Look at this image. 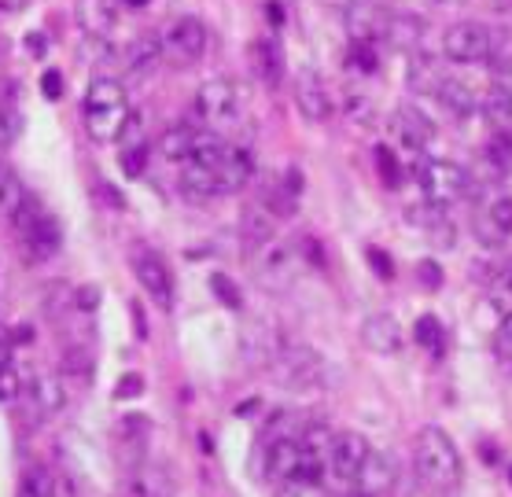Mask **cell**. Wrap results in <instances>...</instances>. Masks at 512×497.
<instances>
[{
  "label": "cell",
  "mask_w": 512,
  "mask_h": 497,
  "mask_svg": "<svg viewBox=\"0 0 512 497\" xmlns=\"http://www.w3.org/2000/svg\"><path fill=\"white\" fill-rule=\"evenodd\" d=\"M74 19L85 37L107 41L118 30V0H74Z\"/></svg>",
  "instance_id": "17"
},
{
  "label": "cell",
  "mask_w": 512,
  "mask_h": 497,
  "mask_svg": "<svg viewBox=\"0 0 512 497\" xmlns=\"http://www.w3.org/2000/svg\"><path fill=\"white\" fill-rule=\"evenodd\" d=\"M361 343L373 350V354H384V358H395L406 336H402V324L391 317V313H373L369 321L361 324Z\"/></svg>",
  "instance_id": "20"
},
{
  "label": "cell",
  "mask_w": 512,
  "mask_h": 497,
  "mask_svg": "<svg viewBox=\"0 0 512 497\" xmlns=\"http://www.w3.org/2000/svg\"><path fill=\"white\" fill-rule=\"evenodd\" d=\"M472 232L483 247H501L512 236V196L487 199L472 218Z\"/></svg>",
  "instance_id": "14"
},
{
  "label": "cell",
  "mask_w": 512,
  "mask_h": 497,
  "mask_svg": "<svg viewBox=\"0 0 512 497\" xmlns=\"http://www.w3.org/2000/svg\"><path fill=\"white\" fill-rule=\"evenodd\" d=\"M240 236H244V247H247V255H251V251H258L262 243H269L277 236V218L255 203V207H247L244 214H240Z\"/></svg>",
  "instance_id": "28"
},
{
  "label": "cell",
  "mask_w": 512,
  "mask_h": 497,
  "mask_svg": "<svg viewBox=\"0 0 512 497\" xmlns=\"http://www.w3.org/2000/svg\"><path fill=\"white\" fill-rule=\"evenodd\" d=\"M350 67L365 70V74H376V70H380L376 45H361V41H350Z\"/></svg>",
  "instance_id": "41"
},
{
  "label": "cell",
  "mask_w": 512,
  "mask_h": 497,
  "mask_svg": "<svg viewBox=\"0 0 512 497\" xmlns=\"http://www.w3.org/2000/svg\"><path fill=\"white\" fill-rule=\"evenodd\" d=\"M19 402L26 405L30 420L45 424V420H52L56 413H63V405H67V380H63V376H52V372H41V376H34L30 383H23Z\"/></svg>",
  "instance_id": "11"
},
{
  "label": "cell",
  "mask_w": 512,
  "mask_h": 497,
  "mask_svg": "<svg viewBox=\"0 0 512 497\" xmlns=\"http://www.w3.org/2000/svg\"><path fill=\"white\" fill-rule=\"evenodd\" d=\"M19 243H23V251H26V262H45V258H52L59 251L63 229H59V221L45 210V214L34 221V229L19 236Z\"/></svg>",
  "instance_id": "22"
},
{
  "label": "cell",
  "mask_w": 512,
  "mask_h": 497,
  "mask_svg": "<svg viewBox=\"0 0 512 497\" xmlns=\"http://www.w3.org/2000/svg\"><path fill=\"white\" fill-rule=\"evenodd\" d=\"M347 115L354 118L358 126H369V118H373L376 111H373V104H369V100H358V96H350V100H347Z\"/></svg>",
  "instance_id": "46"
},
{
  "label": "cell",
  "mask_w": 512,
  "mask_h": 497,
  "mask_svg": "<svg viewBox=\"0 0 512 497\" xmlns=\"http://www.w3.org/2000/svg\"><path fill=\"white\" fill-rule=\"evenodd\" d=\"M476 111H483L494 129H512V89L505 81H490V89L483 93Z\"/></svg>",
  "instance_id": "29"
},
{
  "label": "cell",
  "mask_w": 512,
  "mask_h": 497,
  "mask_svg": "<svg viewBox=\"0 0 512 497\" xmlns=\"http://www.w3.org/2000/svg\"><path fill=\"white\" fill-rule=\"evenodd\" d=\"M387 19H391V12L376 0H350L343 8V26H347L350 41H361V45L384 41Z\"/></svg>",
  "instance_id": "12"
},
{
  "label": "cell",
  "mask_w": 512,
  "mask_h": 497,
  "mask_svg": "<svg viewBox=\"0 0 512 497\" xmlns=\"http://www.w3.org/2000/svg\"><path fill=\"white\" fill-rule=\"evenodd\" d=\"M435 4H465V0H435Z\"/></svg>",
  "instance_id": "55"
},
{
  "label": "cell",
  "mask_w": 512,
  "mask_h": 497,
  "mask_svg": "<svg viewBox=\"0 0 512 497\" xmlns=\"http://www.w3.org/2000/svg\"><path fill=\"white\" fill-rule=\"evenodd\" d=\"M23 372L15 365L12 358H0V405H12L19 402V394H23Z\"/></svg>",
  "instance_id": "39"
},
{
  "label": "cell",
  "mask_w": 512,
  "mask_h": 497,
  "mask_svg": "<svg viewBox=\"0 0 512 497\" xmlns=\"http://www.w3.org/2000/svg\"><path fill=\"white\" fill-rule=\"evenodd\" d=\"M30 0H0V12L4 15H15V12H23Z\"/></svg>",
  "instance_id": "51"
},
{
  "label": "cell",
  "mask_w": 512,
  "mask_h": 497,
  "mask_svg": "<svg viewBox=\"0 0 512 497\" xmlns=\"http://www.w3.org/2000/svg\"><path fill=\"white\" fill-rule=\"evenodd\" d=\"M487 63L498 74H512V30H490V48H487Z\"/></svg>",
  "instance_id": "35"
},
{
  "label": "cell",
  "mask_w": 512,
  "mask_h": 497,
  "mask_svg": "<svg viewBox=\"0 0 512 497\" xmlns=\"http://www.w3.org/2000/svg\"><path fill=\"white\" fill-rule=\"evenodd\" d=\"M177 185H181L185 199H192V203H207V199H218V196H222L218 174L210 170L207 162H199V159L181 162V177H177Z\"/></svg>",
  "instance_id": "23"
},
{
  "label": "cell",
  "mask_w": 512,
  "mask_h": 497,
  "mask_svg": "<svg viewBox=\"0 0 512 497\" xmlns=\"http://www.w3.org/2000/svg\"><path fill=\"white\" fill-rule=\"evenodd\" d=\"M177 483L174 475L166 472L163 464H133L126 472V494L129 497H174Z\"/></svg>",
  "instance_id": "19"
},
{
  "label": "cell",
  "mask_w": 512,
  "mask_h": 497,
  "mask_svg": "<svg viewBox=\"0 0 512 497\" xmlns=\"http://www.w3.org/2000/svg\"><path fill=\"white\" fill-rule=\"evenodd\" d=\"M487 162L494 177L512 170V129H494V140L487 144Z\"/></svg>",
  "instance_id": "36"
},
{
  "label": "cell",
  "mask_w": 512,
  "mask_h": 497,
  "mask_svg": "<svg viewBox=\"0 0 512 497\" xmlns=\"http://www.w3.org/2000/svg\"><path fill=\"white\" fill-rule=\"evenodd\" d=\"M398 483V464L391 453L384 450H369L365 464H361L358 479H354V490L369 497H387Z\"/></svg>",
  "instance_id": "15"
},
{
  "label": "cell",
  "mask_w": 512,
  "mask_h": 497,
  "mask_svg": "<svg viewBox=\"0 0 512 497\" xmlns=\"http://www.w3.org/2000/svg\"><path fill=\"white\" fill-rule=\"evenodd\" d=\"M41 89H45L48 100H59V96H63V74H59V70H45V78H41Z\"/></svg>",
  "instance_id": "49"
},
{
  "label": "cell",
  "mask_w": 512,
  "mask_h": 497,
  "mask_svg": "<svg viewBox=\"0 0 512 497\" xmlns=\"http://www.w3.org/2000/svg\"><path fill=\"white\" fill-rule=\"evenodd\" d=\"M23 133V107H19V93H0V148L15 144Z\"/></svg>",
  "instance_id": "32"
},
{
  "label": "cell",
  "mask_w": 512,
  "mask_h": 497,
  "mask_svg": "<svg viewBox=\"0 0 512 497\" xmlns=\"http://www.w3.org/2000/svg\"><path fill=\"white\" fill-rule=\"evenodd\" d=\"M196 144H199L196 126H174L159 137V155L170 162H188L192 155H196Z\"/></svg>",
  "instance_id": "30"
},
{
  "label": "cell",
  "mask_w": 512,
  "mask_h": 497,
  "mask_svg": "<svg viewBox=\"0 0 512 497\" xmlns=\"http://www.w3.org/2000/svg\"><path fill=\"white\" fill-rule=\"evenodd\" d=\"M435 96H439V104H443L454 118H461V122H465V118L479 107L476 93H472V85H465V81H457V78H446Z\"/></svg>",
  "instance_id": "31"
},
{
  "label": "cell",
  "mask_w": 512,
  "mask_h": 497,
  "mask_svg": "<svg viewBox=\"0 0 512 497\" xmlns=\"http://www.w3.org/2000/svg\"><path fill=\"white\" fill-rule=\"evenodd\" d=\"M159 48L163 59L174 67H196L203 52H207V26L199 23L196 15H177L163 26L159 34Z\"/></svg>",
  "instance_id": "5"
},
{
  "label": "cell",
  "mask_w": 512,
  "mask_h": 497,
  "mask_svg": "<svg viewBox=\"0 0 512 497\" xmlns=\"http://www.w3.org/2000/svg\"><path fill=\"white\" fill-rule=\"evenodd\" d=\"M210 288L218 291V299L225 302V306H233V310H240V291H236V284L225 273H214L210 277Z\"/></svg>",
  "instance_id": "42"
},
{
  "label": "cell",
  "mask_w": 512,
  "mask_h": 497,
  "mask_svg": "<svg viewBox=\"0 0 512 497\" xmlns=\"http://www.w3.org/2000/svg\"><path fill=\"white\" fill-rule=\"evenodd\" d=\"M23 196L26 188L19 181V174L8 170V166H0V218H12V210L23 203Z\"/></svg>",
  "instance_id": "37"
},
{
  "label": "cell",
  "mask_w": 512,
  "mask_h": 497,
  "mask_svg": "<svg viewBox=\"0 0 512 497\" xmlns=\"http://www.w3.org/2000/svg\"><path fill=\"white\" fill-rule=\"evenodd\" d=\"M41 214H45V207H41V199H34L30 192H26L23 203H19V207L12 210V218H8V221H12V229L19 232V236H23V232L34 229V221L41 218Z\"/></svg>",
  "instance_id": "40"
},
{
  "label": "cell",
  "mask_w": 512,
  "mask_h": 497,
  "mask_svg": "<svg viewBox=\"0 0 512 497\" xmlns=\"http://www.w3.org/2000/svg\"><path fill=\"white\" fill-rule=\"evenodd\" d=\"M446 81L443 67H439V59L428 56V52H413L406 63V85L413 93L420 96H435L439 93V85Z\"/></svg>",
  "instance_id": "25"
},
{
  "label": "cell",
  "mask_w": 512,
  "mask_h": 497,
  "mask_svg": "<svg viewBox=\"0 0 512 497\" xmlns=\"http://www.w3.org/2000/svg\"><path fill=\"white\" fill-rule=\"evenodd\" d=\"M148 159H152V144H148V140H140V144H122V151H118V166H122V174H126L129 181L144 177Z\"/></svg>",
  "instance_id": "34"
},
{
  "label": "cell",
  "mask_w": 512,
  "mask_h": 497,
  "mask_svg": "<svg viewBox=\"0 0 512 497\" xmlns=\"http://www.w3.org/2000/svg\"><path fill=\"white\" fill-rule=\"evenodd\" d=\"M413 468H417L420 486L431 490V494H454L457 486H461V479H465V464H461L457 442L439 424H428V428L417 431Z\"/></svg>",
  "instance_id": "1"
},
{
  "label": "cell",
  "mask_w": 512,
  "mask_h": 497,
  "mask_svg": "<svg viewBox=\"0 0 512 497\" xmlns=\"http://www.w3.org/2000/svg\"><path fill=\"white\" fill-rule=\"evenodd\" d=\"M420 273H424V280H428V284H443V273H439V269H431V262H424V269H420Z\"/></svg>",
  "instance_id": "52"
},
{
  "label": "cell",
  "mask_w": 512,
  "mask_h": 497,
  "mask_svg": "<svg viewBox=\"0 0 512 497\" xmlns=\"http://www.w3.org/2000/svg\"><path fill=\"white\" fill-rule=\"evenodd\" d=\"M273 369H277L280 383L284 387H295V391H303V387H321V380H325V358L321 354H314L310 347H280L277 358L269 361Z\"/></svg>",
  "instance_id": "7"
},
{
  "label": "cell",
  "mask_w": 512,
  "mask_h": 497,
  "mask_svg": "<svg viewBox=\"0 0 512 497\" xmlns=\"http://www.w3.org/2000/svg\"><path fill=\"white\" fill-rule=\"evenodd\" d=\"M369 450H373L369 439L358 435V431H339V435H332V450H328V464H325V472L332 475V483L354 486Z\"/></svg>",
  "instance_id": "8"
},
{
  "label": "cell",
  "mask_w": 512,
  "mask_h": 497,
  "mask_svg": "<svg viewBox=\"0 0 512 497\" xmlns=\"http://www.w3.org/2000/svg\"><path fill=\"white\" fill-rule=\"evenodd\" d=\"M251 70H255V78L269 89H277L280 78H284V52L273 37H258L255 45H251Z\"/></svg>",
  "instance_id": "24"
},
{
  "label": "cell",
  "mask_w": 512,
  "mask_h": 497,
  "mask_svg": "<svg viewBox=\"0 0 512 497\" xmlns=\"http://www.w3.org/2000/svg\"><path fill=\"white\" fill-rule=\"evenodd\" d=\"M196 115L210 129H229L244 118V93L233 78H210L199 85L196 93Z\"/></svg>",
  "instance_id": "4"
},
{
  "label": "cell",
  "mask_w": 512,
  "mask_h": 497,
  "mask_svg": "<svg viewBox=\"0 0 512 497\" xmlns=\"http://www.w3.org/2000/svg\"><path fill=\"white\" fill-rule=\"evenodd\" d=\"M133 277H137L140 288L152 295V302L159 310H170V306H174V277H170V266L163 262L159 251L137 247V251H133Z\"/></svg>",
  "instance_id": "10"
},
{
  "label": "cell",
  "mask_w": 512,
  "mask_h": 497,
  "mask_svg": "<svg viewBox=\"0 0 512 497\" xmlns=\"http://www.w3.org/2000/svg\"><path fill=\"white\" fill-rule=\"evenodd\" d=\"M509 291H512V266H509Z\"/></svg>",
  "instance_id": "56"
},
{
  "label": "cell",
  "mask_w": 512,
  "mask_h": 497,
  "mask_svg": "<svg viewBox=\"0 0 512 497\" xmlns=\"http://www.w3.org/2000/svg\"><path fill=\"white\" fill-rule=\"evenodd\" d=\"M291 93H295V107H299V111H303V118H310V122H328V118H332V111H336L325 78H321L317 70H310V67L295 74Z\"/></svg>",
  "instance_id": "13"
},
{
  "label": "cell",
  "mask_w": 512,
  "mask_h": 497,
  "mask_svg": "<svg viewBox=\"0 0 512 497\" xmlns=\"http://www.w3.org/2000/svg\"><path fill=\"white\" fill-rule=\"evenodd\" d=\"M509 479H512V475H509Z\"/></svg>",
  "instance_id": "58"
},
{
  "label": "cell",
  "mask_w": 512,
  "mask_h": 497,
  "mask_svg": "<svg viewBox=\"0 0 512 497\" xmlns=\"http://www.w3.org/2000/svg\"><path fill=\"white\" fill-rule=\"evenodd\" d=\"M487 48H490V30L483 23H454L443 34V56L450 63H461V67H479L487 63Z\"/></svg>",
  "instance_id": "9"
},
{
  "label": "cell",
  "mask_w": 512,
  "mask_h": 497,
  "mask_svg": "<svg viewBox=\"0 0 512 497\" xmlns=\"http://www.w3.org/2000/svg\"><path fill=\"white\" fill-rule=\"evenodd\" d=\"M280 497H321V483H306V479H291L284 483Z\"/></svg>",
  "instance_id": "45"
},
{
  "label": "cell",
  "mask_w": 512,
  "mask_h": 497,
  "mask_svg": "<svg viewBox=\"0 0 512 497\" xmlns=\"http://www.w3.org/2000/svg\"><path fill=\"white\" fill-rule=\"evenodd\" d=\"M129 96H126V85L111 74H96L89 81V89H85V100H82V122H85V133L96 140V144H115L122 126H126L129 118Z\"/></svg>",
  "instance_id": "2"
},
{
  "label": "cell",
  "mask_w": 512,
  "mask_h": 497,
  "mask_svg": "<svg viewBox=\"0 0 512 497\" xmlns=\"http://www.w3.org/2000/svg\"><path fill=\"white\" fill-rule=\"evenodd\" d=\"M303 472V453H299V439L295 435H277L266 442V475L273 483H291Z\"/></svg>",
  "instance_id": "18"
},
{
  "label": "cell",
  "mask_w": 512,
  "mask_h": 497,
  "mask_svg": "<svg viewBox=\"0 0 512 497\" xmlns=\"http://www.w3.org/2000/svg\"><path fill=\"white\" fill-rule=\"evenodd\" d=\"M15 497H56V479L48 468H26L19 475V486H15Z\"/></svg>",
  "instance_id": "33"
},
{
  "label": "cell",
  "mask_w": 512,
  "mask_h": 497,
  "mask_svg": "<svg viewBox=\"0 0 512 497\" xmlns=\"http://www.w3.org/2000/svg\"><path fill=\"white\" fill-rule=\"evenodd\" d=\"M140 391H144V380H140L137 372H133V376H122V380H118L115 398H118V402H122V398H137Z\"/></svg>",
  "instance_id": "48"
},
{
  "label": "cell",
  "mask_w": 512,
  "mask_h": 497,
  "mask_svg": "<svg viewBox=\"0 0 512 497\" xmlns=\"http://www.w3.org/2000/svg\"><path fill=\"white\" fill-rule=\"evenodd\" d=\"M413 336H417V343L424 350H431V354H443V347H446V328H443V321L439 317H420L417 321V328H413Z\"/></svg>",
  "instance_id": "38"
},
{
  "label": "cell",
  "mask_w": 512,
  "mask_h": 497,
  "mask_svg": "<svg viewBox=\"0 0 512 497\" xmlns=\"http://www.w3.org/2000/svg\"><path fill=\"white\" fill-rule=\"evenodd\" d=\"M26 48H34V52H45V37H26Z\"/></svg>",
  "instance_id": "53"
},
{
  "label": "cell",
  "mask_w": 512,
  "mask_h": 497,
  "mask_svg": "<svg viewBox=\"0 0 512 497\" xmlns=\"http://www.w3.org/2000/svg\"><path fill=\"white\" fill-rule=\"evenodd\" d=\"M122 4H129V8H144L148 0H122Z\"/></svg>",
  "instance_id": "54"
},
{
  "label": "cell",
  "mask_w": 512,
  "mask_h": 497,
  "mask_svg": "<svg viewBox=\"0 0 512 497\" xmlns=\"http://www.w3.org/2000/svg\"><path fill=\"white\" fill-rule=\"evenodd\" d=\"M384 41L391 48H398V52L413 56V52H420V45L428 41V23H424L417 12H391L387 30H384Z\"/></svg>",
  "instance_id": "21"
},
{
  "label": "cell",
  "mask_w": 512,
  "mask_h": 497,
  "mask_svg": "<svg viewBox=\"0 0 512 497\" xmlns=\"http://www.w3.org/2000/svg\"><path fill=\"white\" fill-rule=\"evenodd\" d=\"M299 192H303V177H299V170H288V174L269 177L266 185H262L258 207L269 210L273 218H291L299 210Z\"/></svg>",
  "instance_id": "16"
},
{
  "label": "cell",
  "mask_w": 512,
  "mask_h": 497,
  "mask_svg": "<svg viewBox=\"0 0 512 497\" xmlns=\"http://www.w3.org/2000/svg\"><path fill=\"white\" fill-rule=\"evenodd\" d=\"M347 497H369V494H347Z\"/></svg>",
  "instance_id": "57"
},
{
  "label": "cell",
  "mask_w": 512,
  "mask_h": 497,
  "mask_svg": "<svg viewBox=\"0 0 512 497\" xmlns=\"http://www.w3.org/2000/svg\"><path fill=\"white\" fill-rule=\"evenodd\" d=\"M251 262H255V277L262 288L269 291H284L295 280L299 273V255H295V247H288L284 240H273L262 243L258 251H251Z\"/></svg>",
  "instance_id": "6"
},
{
  "label": "cell",
  "mask_w": 512,
  "mask_h": 497,
  "mask_svg": "<svg viewBox=\"0 0 512 497\" xmlns=\"http://www.w3.org/2000/svg\"><path fill=\"white\" fill-rule=\"evenodd\" d=\"M74 306H78V310H85V313H93L96 306H100V288H93V284H85L82 291H78V295H74Z\"/></svg>",
  "instance_id": "47"
},
{
  "label": "cell",
  "mask_w": 512,
  "mask_h": 497,
  "mask_svg": "<svg viewBox=\"0 0 512 497\" xmlns=\"http://www.w3.org/2000/svg\"><path fill=\"white\" fill-rule=\"evenodd\" d=\"M420 188L431 207H457L461 199L472 196V174L465 166H457L450 159H431L420 166Z\"/></svg>",
  "instance_id": "3"
},
{
  "label": "cell",
  "mask_w": 512,
  "mask_h": 497,
  "mask_svg": "<svg viewBox=\"0 0 512 497\" xmlns=\"http://www.w3.org/2000/svg\"><path fill=\"white\" fill-rule=\"evenodd\" d=\"M369 258H373V269H380V277H391V273H395V269L387 266V255H384V251H369Z\"/></svg>",
  "instance_id": "50"
},
{
  "label": "cell",
  "mask_w": 512,
  "mask_h": 497,
  "mask_svg": "<svg viewBox=\"0 0 512 497\" xmlns=\"http://www.w3.org/2000/svg\"><path fill=\"white\" fill-rule=\"evenodd\" d=\"M494 347H498V358L512 365V313L498 324V339H494Z\"/></svg>",
  "instance_id": "43"
},
{
  "label": "cell",
  "mask_w": 512,
  "mask_h": 497,
  "mask_svg": "<svg viewBox=\"0 0 512 497\" xmlns=\"http://www.w3.org/2000/svg\"><path fill=\"white\" fill-rule=\"evenodd\" d=\"M122 63H126V74H133V78H144V74H152L159 63H163V48H159V34H140L133 45L126 48V56H122Z\"/></svg>",
  "instance_id": "27"
},
{
  "label": "cell",
  "mask_w": 512,
  "mask_h": 497,
  "mask_svg": "<svg viewBox=\"0 0 512 497\" xmlns=\"http://www.w3.org/2000/svg\"><path fill=\"white\" fill-rule=\"evenodd\" d=\"M376 162H380V170H384V181L391 188L398 185V177H402V170H398V162H395V155L387 148H376Z\"/></svg>",
  "instance_id": "44"
},
{
  "label": "cell",
  "mask_w": 512,
  "mask_h": 497,
  "mask_svg": "<svg viewBox=\"0 0 512 497\" xmlns=\"http://www.w3.org/2000/svg\"><path fill=\"white\" fill-rule=\"evenodd\" d=\"M395 133L409 151H424L431 144V137H435V126L420 115L417 107H398L395 111Z\"/></svg>",
  "instance_id": "26"
}]
</instances>
